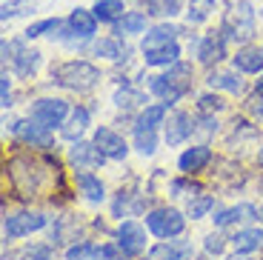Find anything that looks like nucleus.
<instances>
[{
	"label": "nucleus",
	"mask_w": 263,
	"mask_h": 260,
	"mask_svg": "<svg viewBox=\"0 0 263 260\" xmlns=\"http://www.w3.org/2000/svg\"><path fill=\"white\" fill-rule=\"evenodd\" d=\"M115 103L120 106V109H132V106H140L146 103V98L140 95V91H132V89H120L118 95H115Z\"/></svg>",
	"instance_id": "36"
},
{
	"label": "nucleus",
	"mask_w": 263,
	"mask_h": 260,
	"mask_svg": "<svg viewBox=\"0 0 263 260\" xmlns=\"http://www.w3.org/2000/svg\"><path fill=\"white\" fill-rule=\"evenodd\" d=\"M3 54H14L12 63H14V72L20 75V78H29V75L37 72V66H40V52H29V49H23L20 43H3Z\"/></svg>",
	"instance_id": "11"
},
{
	"label": "nucleus",
	"mask_w": 263,
	"mask_h": 260,
	"mask_svg": "<svg viewBox=\"0 0 263 260\" xmlns=\"http://www.w3.org/2000/svg\"><path fill=\"white\" fill-rule=\"evenodd\" d=\"M257 91H263V75H260V80H257Z\"/></svg>",
	"instance_id": "44"
},
{
	"label": "nucleus",
	"mask_w": 263,
	"mask_h": 260,
	"mask_svg": "<svg viewBox=\"0 0 263 260\" xmlns=\"http://www.w3.org/2000/svg\"><path fill=\"white\" fill-rule=\"evenodd\" d=\"M175 34H178V29L175 26H155L149 34L143 38V52H149V49H158V46H166V43H175Z\"/></svg>",
	"instance_id": "26"
},
{
	"label": "nucleus",
	"mask_w": 263,
	"mask_h": 260,
	"mask_svg": "<svg viewBox=\"0 0 263 260\" xmlns=\"http://www.w3.org/2000/svg\"><path fill=\"white\" fill-rule=\"evenodd\" d=\"M52 80L72 91H89L100 83V69L89 60H66L52 69Z\"/></svg>",
	"instance_id": "2"
},
{
	"label": "nucleus",
	"mask_w": 263,
	"mask_h": 260,
	"mask_svg": "<svg viewBox=\"0 0 263 260\" xmlns=\"http://www.w3.org/2000/svg\"><path fill=\"white\" fill-rule=\"evenodd\" d=\"M197 103H200V112H220L223 109V100L217 98V95H203Z\"/></svg>",
	"instance_id": "40"
},
{
	"label": "nucleus",
	"mask_w": 263,
	"mask_h": 260,
	"mask_svg": "<svg viewBox=\"0 0 263 260\" xmlns=\"http://www.w3.org/2000/svg\"><path fill=\"white\" fill-rule=\"evenodd\" d=\"M229 9L223 14V38L237 40V43H246V40L255 38V12H252L249 0H226Z\"/></svg>",
	"instance_id": "3"
},
{
	"label": "nucleus",
	"mask_w": 263,
	"mask_h": 260,
	"mask_svg": "<svg viewBox=\"0 0 263 260\" xmlns=\"http://www.w3.org/2000/svg\"><path fill=\"white\" fill-rule=\"evenodd\" d=\"M66 115H69V103L60 98H40L32 103L29 109V117L37 120L40 126H46V129H54V126H63Z\"/></svg>",
	"instance_id": "6"
},
{
	"label": "nucleus",
	"mask_w": 263,
	"mask_h": 260,
	"mask_svg": "<svg viewBox=\"0 0 263 260\" xmlns=\"http://www.w3.org/2000/svg\"><path fill=\"white\" fill-rule=\"evenodd\" d=\"M135 146L140 155H155L158 152V129H138L135 126Z\"/></svg>",
	"instance_id": "29"
},
{
	"label": "nucleus",
	"mask_w": 263,
	"mask_h": 260,
	"mask_svg": "<svg viewBox=\"0 0 263 260\" xmlns=\"http://www.w3.org/2000/svg\"><path fill=\"white\" fill-rule=\"evenodd\" d=\"M246 112H249L255 120H263V91H257V95H252V98L246 100Z\"/></svg>",
	"instance_id": "39"
},
{
	"label": "nucleus",
	"mask_w": 263,
	"mask_h": 260,
	"mask_svg": "<svg viewBox=\"0 0 263 260\" xmlns=\"http://www.w3.org/2000/svg\"><path fill=\"white\" fill-rule=\"evenodd\" d=\"M232 246L240 254H252L263 249V229H240V232L232 237Z\"/></svg>",
	"instance_id": "20"
},
{
	"label": "nucleus",
	"mask_w": 263,
	"mask_h": 260,
	"mask_svg": "<svg viewBox=\"0 0 263 260\" xmlns=\"http://www.w3.org/2000/svg\"><path fill=\"white\" fill-rule=\"evenodd\" d=\"M95 143H98V149L103 152L109 160H123V157L129 155L126 140L118 135V132L106 129V126H98V129H95Z\"/></svg>",
	"instance_id": "12"
},
{
	"label": "nucleus",
	"mask_w": 263,
	"mask_h": 260,
	"mask_svg": "<svg viewBox=\"0 0 263 260\" xmlns=\"http://www.w3.org/2000/svg\"><path fill=\"white\" fill-rule=\"evenodd\" d=\"M192 132H195L192 117L186 115V112H172V115H169V123H166V143H169V146L183 143Z\"/></svg>",
	"instance_id": "15"
},
{
	"label": "nucleus",
	"mask_w": 263,
	"mask_h": 260,
	"mask_svg": "<svg viewBox=\"0 0 263 260\" xmlns=\"http://www.w3.org/2000/svg\"><path fill=\"white\" fill-rule=\"evenodd\" d=\"M60 26V20L58 17H49V20H40V23H32V26L26 29V38H40V34H46V32H58Z\"/></svg>",
	"instance_id": "37"
},
{
	"label": "nucleus",
	"mask_w": 263,
	"mask_h": 260,
	"mask_svg": "<svg viewBox=\"0 0 263 260\" xmlns=\"http://www.w3.org/2000/svg\"><path fill=\"white\" fill-rule=\"evenodd\" d=\"M146 32V14L143 12H126L118 20V34H140Z\"/></svg>",
	"instance_id": "28"
},
{
	"label": "nucleus",
	"mask_w": 263,
	"mask_h": 260,
	"mask_svg": "<svg viewBox=\"0 0 263 260\" xmlns=\"http://www.w3.org/2000/svg\"><path fill=\"white\" fill-rule=\"evenodd\" d=\"M163 117H166V103H155V106H146L143 112H140L138 117V129H158L160 123H163Z\"/></svg>",
	"instance_id": "27"
},
{
	"label": "nucleus",
	"mask_w": 263,
	"mask_h": 260,
	"mask_svg": "<svg viewBox=\"0 0 263 260\" xmlns=\"http://www.w3.org/2000/svg\"><path fill=\"white\" fill-rule=\"evenodd\" d=\"M69 29H72V34H78L83 40L95 38V32H98V14L89 12V9H72V14H69Z\"/></svg>",
	"instance_id": "17"
},
{
	"label": "nucleus",
	"mask_w": 263,
	"mask_h": 260,
	"mask_svg": "<svg viewBox=\"0 0 263 260\" xmlns=\"http://www.w3.org/2000/svg\"><path fill=\"white\" fill-rule=\"evenodd\" d=\"M235 66L240 69V72L257 75L263 69V49H260V46H243V49H237Z\"/></svg>",
	"instance_id": "19"
},
{
	"label": "nucleus",
	"mask_w": 263,
	"mask_h": 260,
	"mask_svg": "<svg viewBox=\"0 0 263 260\" xmlns=\"http://www.w3.org/2000/svg\"><path fill=\"white\" fill-rule=\"evenodd\" d=\"M95 54H98V58H106V60H120L126 54V49L115 38H103V40L95 43Z\"/></svg>",
	"instance_id": "32"
},
{
	"label": "nucleus",
	"mask_w": 263,
	"mask_h": 260,
	"mask_svg": "<svg viewBox=\"0 0 263 260\" xmlns=\"http://www.w3.org/2000/svg\"><path fill=\"white\" fill-rule=\"evenodd\" d=\"M209 86L212 89H226V91H232V95H240V91H243V80H240L237 72H212Z\"/></svg>",
	"instance_id": "25"
},
{
	"label": "nucleus",
	"mask_w": 263,
	"mask_h": 260,
	"mask_svg": "<svg viewBox=\"0 0 263 260\" xmlns=\"http://www.w3.org/2000/svg\"><path fill=\"white\" fill-rule=\"evenodd\" d=\"M260 217H263V209H260Z\"/></svg>",
	"instance_id": "47"
},
{
	"label": "nucleus",
	"mask_w": 263,
	"mask_h": 260,
	"mask_svg": "<svg viewBox=\"0 0 263 260\" xmlns=\"http://www.w3.org/2000/svg\"><path fill=\"white\" fill-rule=\"evenodd\" d=\"M66 257H69V260H100V257H103V246L86 240V243H78V246L69 249Z\"/></svg>",
	"instance_id": "31"
},
{
	"label": "nucleus",
	"mask_w": 263,
	"mask_h": 260,
	"mask_svg": "<svg viewBox=\"0 0 263 260\" xmlns=\"http://www.w3.org/2000/svg\"><path fill=\"white\" fill-rule=\"evenodd\" d=\"M203 246H206V252H209V254H223L226 237H223V234H217V232H212V234H206Z\"/></svg>",
	"instance_id": "38"
},
{
	"label": "nucleus",
	"mask_w": 263,
	"mask_h": 260,
	"mask_svg": "<svg viewBox=\"0 0 263 260\" xmlns=\"http://www.w3.org/2000/svg\"><path fill=\"white\" fill-rule=\"evenodd\" d=\"M212 12H215V0H189L186 17H189V23H203Z\"/></svg>",
	"instance_id": "33"
},
{
	"label": "nucleus",
	"mask_w": 263,
	"mask_h": 260,
	"mask_svg": "<svg viewBox=\"0 0 263 260\" xmlns=\"http://www.w3.org/2000/svg\"><path fill=\"white\" fill-rule=\"evenodd\" d=\"M146 229H149L155 237H160V240H172V237H178L186 229V217L172 206L152 209L149 215H146Z\"/></svg>",
	"instance_id": "5"
},
{
	"label": "nucleus",
	"mask_w": 263,
	"mask_h": 260,
	"mask_svg": "<svg viewBox=\"0 0 263 260\" xmlns=\"http://www.w3.org/2000/svg\"><path fill=\"white\" fill-rule=\"evenodd\" d=\"M6 169H9L12 186L17 192H23V197H34L40 192V186H43V180H46L43 166L37 160H32V157H12Z\"/></svg>",
	"instance_id": "4"
},
{
	"label": "nucleus",
	"mask_w": 263,
	"mask_h": 260,
	"mask_svg": "<svg viewBox=\"0 0 263 260\" xmlns=\"http://www.w3.org/2000/svg\"><path fill=\"white\" fill-rule=\"evenodd\" d=\"M197 58H200V63H206V66L220 63V60L226 58V38H223V32L206 34V38L200 40V46H197Z\"/></svg>",
	"instance_id": "13"
},
{
	"label": "nucleus",
	"mask_w": 263,
	"mask_h": 260,
	"mask_svg": "<svg viewBox=\"0 0 263 260\" xmlns=\"http://www.w3.org/2000/svg\"><path fill=\"white\" fill-rule=\"evenodd\" d=\"M149 89H152V95H158L166 106L178 103L186 91L192 89V66H186V63L178 60L175 66H169V72L166 75H155V78H149Z\"/></svg>",
	"instance_id": "1"
},
{
	"label": "nucleus",
	"mask_w": 263,
	"mask_h": 260,
	"mask_svg": "<svg viewBox=\"0 0 263 260\" xmlns=\"http://www.w3.org/2000/svg\"><path fill=\"white\" fill-rule=\"evenodd\" d=\"M149 12L146 14H158V17H175L180 12V0H140Z\"/></svg>",
	"instance_id": "30"
},
{
	"label": "nucleus",
	"mask_w": 263,
	"mask_h": 260,
	"mask_svg": "<svg viewBox=\"0 0 263 260\" xmlns=\"http://www.w3.org/2000/svg\"><path fill=\"white\" fill-rule=\"evenodd\" d=\"M195 260H206V257H195Z\"/></svg>",
	"instance_id": "46"
},
{
	"label": "nucleus",
	"mask_w": 263,
	"mask_h": 260,
	"mask_svg": "<svg viewBox=\"0 0 263 260\" xmlns=\"http://www.w3.org/2000/svg\"><path fill=\"white\" fill-rule=\"evenodd\" d=\"M257 160H260V166H263V149H260V155H257Z\"/></svg>",
	"instance_id": "45"
},
{
	"label": "nucleus",
	"mask_w": 263,
	"mask_h": 260,
	"mask_svg": "<svg viewBox=\"0 0 263 260\" xmlns=\"http://www.w3.org/2000/svg\"><path fill=\"white\" fill-rule=\"evenodd\" d=\"M14 260H52V249L40 246V243H34V246H23L20 252H14Z\"/></svg>",
	"instance_id": "35"
},
{
	"label": "nucleus",
	"mask_w": 263,
	"mask_h": 260,
	"mask_svg": "<svg viewBox=\"0 0 263 260\" xmlns=\"http://www.w3.org/2000/svg\"><path fill=\"white\" fill-rule=\"evenodd\" d=\"M69 160L74 163V169H100V166H103V160H109V157L98 149V143H95V140H92V143L78 140V143L69 149Z\"/></svg>",
	"instance_id": "10"
},
{
	"label": "nucleus",
	"mask_w": 263,
	"mask_h": 260,
	"mask_svg": "<svg viewBox=\"0 0 263 260\" xmlns=\"http://www.w3.org/2000/svg\"><path fill=\"white\" fill-rule=\"evenodd\" d=\"M143 58L149 66H175L180 60V46H178V40H175V43H166V46H158V49L143 52Z\"/></svg>",
	"instance_id": "22"
},
{
	"label": "nucleus",
	"mask_w": 263,
	"mask_h": 260,
	"mask_svg": "<svg viewBox=\"0 0 263 260\" xmlns=\"http://www.w3.org/2000/svg\"><path fill=\"white\" fill-rule=\"evenodd\" d=\"M86 126H89V109H86V106H78V109L69 115V123L63 126V137L66 140H80Z\"/></svg>",
	"instance_id": "23"
},
{
	"label": "nucleus",
	"mask_w": 263,
	"mask_h": 260,
	"mask_svg": "<svg viewBox=\"0 0 263 260\" xmlns=\"http://www.w3.org/2000/svg\"><path fill=\"white\" fill-rule=\"evenodd\" d=\"M209 160H212V149H209V146H192V149H186L183 155H180L178 166H180L183 175H195V172H200Z\"/></svg>",
	"instance_id": "18"
},
{
	"label": "nucleus",
	"mask_w": 263,
	"mask_h": 260,
	"mask_svg": "<svg viewBox=\"0 0 263 260\" xmlns=\"http://www.w3.org/2000/svg\"><path fill=\"white\" fill-rule=\"evenodd\" d=\"M126 257H129V254H126L120 246H112V243L103 246V260H126Z\"/></svg>",
	"instance_id": "41"
},
{
	"label": "nucleus",
	"mask_w": 263,
	"mask_h": 260,
	"mask_svg": "<svg viewBox=\"0 0 263 260\" xmlns=\"http://www.w3.org/2000/svg\"><path fill=\"white\" fill-rule=\"evenodd\" d=\"M192 249L189 243H158L155 249H149L146 260H189Z\"/></svg>",
	"instance_id": "21"
},
{
	"label": "nucleus",
	"mask_w": 263,
	"mask_h": 260,
	"mask_svg": "<svg viewBox=\"0 0 263 260\" xmlns=\"http://www.w3.org/2000/svg\"><path fill=\"white\" fill-rule=\"evenodd\" d=\"M209 209H215V197L212 195H195L189 200V217L192 220H200Z\"/></svg>",
	"instance_id": "34"
},
{
	"label": "nucleus",
	"mask_w": 263,
	"mask_h": 260,
	"mask_svg": "<svg viewBox=\"0 0 263 260\" xmlns=\"http://www.w3.org/2000/svg\"><path fill=\"white\" fill-rule=\"evenodd\" d=\"M92 12L98 14V20H103V23H118L126 14V9H123V0H98Z\"/></svg>",
	"instance_id": "24"
},
{
	"label": "nucleus",
	"mask_w": 263,
	"mask_h": 260,
	"mask_svg": "<svg viewBox=\"0 0 263 260\" xmlns=\"http://www.w3.org/2000/svg\"><path fill=\"white\" fill-rule=\"evenodd\" d=\"M229 260H252V257H246V254H240V252H237L235 257H229Z\"/></svg>",
	"instance_id": "43"
},
{
	"label": "nucleus",
	"mask_w": 263,
	"mask_h": 260,
	"mask_svg": "<svg viewBox=\"0 0 263 260\" xmlns=\"http://www.w3.org/2000/svg\"><path fill=\"white\" fill-rule=\"evenodd\" d=\"M3 106H12V80H9V75H3Z\"/></svg>",
	"instance_id": "42"
},
{
	"label": "nucleus",
	"mask_w": 263,
	"mask_h": 260,
	"mask_svg": "<svg viewBox=\"0 0 263 260\" xmlns=\"http://www.w3.org/2000/svg\"><path fill=\"white\" fill-rule=\"evenodd\" d=\"M212 220L220 229L235 226V223H252V220H257V209L252 206V203H237V206H232V209H220Z\"/></svg>",
	"instance_id": "14"
},
{
	"label": "nucleus",
	"mask_w": 263,
	"mask_h": 260,
	"mask_svg": "<svg viewBox=\"0 0 263 260\" xmlns=\"http://www.w3.org/2000/svg\"><path fill=\"white\" fill-rule=\"evenodd\" d=\"M74 183H78L80 195H83L89 203H103L106 200V186L100 183V177L92 175V172L78 169V172H74Z\"/></svg>",
	"instance_id": "16"
},
{
	"label": "nucleus",
	"mask_w": 263,
	"mask_h": 260,
	"mask_svg": "<svg viewBox=\"0 0 263 260\" xmlns=\"http://www.w3.org/2000/svg\"><path fill=\"white\" fill-rule=\"evenodd\" d=\"M12 135L29 146H43L46 149L52 143V129L40 126L37 120H17V123H12Z\"/></svg>",
	"instance_id": "9"
},
{
	"label": "nucleus",
	"mask_w": 263,
	"mask_h": 260,
	"mask_svg": "<svg viewBox=\"0 0 263 260\" xmlns=\"http://www.w3.org/2000/svg\"><path fill=\"white\" fill-rule=\"evenodd\" d=\"M118 246L123 249L129 257H135V254L146 252V229L140 226L138 220L120 223V229H118Z\"/></svg>",
	"instance_id": "8"
},
{
	"label": "nucleus",
	"mask_w": 263,
	"mask_h": 260,
	"mask_svg": "<svg viewBox=\"0 0 263 260\" xmlns=\"http://www.w3.org/2000/svg\"><path fill=\"white\" fill-rule=\"evenodd\" d=\"M49 217L40 215V212H14V215H6L3 220V234L17 240V237H26L32 232H40V229H46Z\"/></svg>",
	"instance_id": "7"
}]
</instances>
